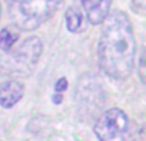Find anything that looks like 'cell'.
Masks as SVG:
<instances>
[{"instance_id":"3","label":"cell","mask_w":146,"mask_h":141,"mask_svg":"<svg viewBox=\"0 0 146 141\" xmlns=\"http://www.w3.org/2000/svg\"><path fill=\"white\" fill-rule=\"evenodd\" d=\"M128 127L127 114L118 108H111L100 116L94 131L99 141H126Z\"/></svg>"},{"instance_id":"11","label":"cell","mask_w":146,"mask_h":141,"mask_svg":"<svg viewBox=\"0 0 146 141\" xmlns=\"http://www.w3.org/2000/svg\"><path fill=\"white\" fill-rule=\"evenodd\" d=\"M145 1L146 0H132L135 8H137L139 10H144L145 9Z\"/></svg>"},{"instance_id":"12","label":"cell","mask_w":146,"mask_h":141,"mask_svg":"<svg viewBox=\"0 0 146 141\" xmlns=\"http://www.w3.org/2000/svg\"><path fill=\"white\" fill-rule=\"evenodd\" d=\"M53 101H54V104H60L62 103V100H63V95H62L60 92H55L53 95Z\"/></svg>"},{"instance_id":"7","label":"cell","mask_w":146,"mask_h":141,"mask_svg":"<svg viewBox=\"0 0 146 141\" xmlns=\"http://www.w3.org/2000/svg\"><path fill=\"white\" fill-rule=\"evenodd\" d=\"M64 19H66V25L69 32H77L82 25V13L77 8L71 7L67 9Z\"/></svg>"},{"instance_id":"5","label":"cell","mask_w":146,"mask_h":141,"mask_svg":"<svg viewBox=\"0 0 146 141\" xmlns=\"http://www.w3.org/2000/svg\"><path fill=\"white\" fill-rule=\"evenodd\" d=\"M91 25H100L109 14L111 0H81Z\"/></svg>"},{"instance_id":"1","label":"cell","mask_w":146,"mask_h":141,"mask_svg":"<svg viewBox=\"0 0 146 141\" xmlns=\"http://www.w3.org/2000/svg\"><path fill=\"white\" fill-rule=\"evenodd\" d=\"M101 23L98 46L99 66L109 77L124 80L133 70L136 55V40L131 21L122 10H114Z\"/></svg>"},{"instance_id":"2","label":"cell","mask_w":146,"mask_h":141,"mask_svg":"<svg viewBox=\"0 0 146 141\" xmlns=\"http://www.w3.org/2000/svg\"><path fill=\"white\" fill-rule=\"evenodd\" d=\"M63 0H12L9 17L23 31H33L49 21L60 8Z\"/></svg>"},{"instance_id":"8","label":"cell","mask_w":146,"mask_h":141,"mask_svg":"<svg viewBox=\"0 0 146 141\" xmlns=\"http://www.w3.org/2000/svg\"><path fill=\"white\" fill-rule=\"evenodd\" d=\"M19 35L15 31H12L10 28H3L0 31V50L8 51L10 50L14 43L18 40Z\"/></svg>"},{"instance_id":"6","label":"cell","mask_w":146,"mask_h":141,"mask_svg":"<svg viewBox=\"0 0 146 141\" xmlns=\"http://www.w3.org/2000/svg\"><path fill=\"white\" fill-rule=\"evenodd\" d=\"M25 87L18 81H8L0 85V105L3 108H12L22 99Z\"/></svg>"},{"instance_id":"9","label":"cell","mask_w":146,"mask_h":141,"mask_svg":"<svg viewBox=\"0 0 146 141\" xmlns=\"http://www.w3.org/2000/svg\"><path fill=\"white\" fill-rule=\"evenodd\" d=\"M67 88H68V81H67V78H64V77L59 78L55 83V92L62 94V92H64Z\"/></svg>"},{"instance_id":"13","label":"cell","mask_w":146,"mask_h":141,"mask_svg":"<svg viewBox=\"0 0 146 141\" xmlns=\"http://www.w3.org/2000/svg\"><path fill=\"white\" fill-rule=\"evenodd\" d=\"M0 15H1V5H0Z\"/></svg>"},{"instance_id":"10","label":"cell","mask_w":146,"mask_h":141,"mask_svg":"<svg viewBox=\"0 0 146 141\" xmlns=\"http://www.w3.org/2000/svg\"><path fill=\"white\" fill-rule=\"evenodd\" d=\"M139 70H140V77H141V81L142 82H145V55H144V53L141 54V58H140Z\"/></svg>"},{"instance_id":"4","label":"cell","mask_w":146,"mask_h":141,"mask_svg":"<svg viewBox=\"0 0 146 141\" xmlns=\"http://www.w3.org/2000/svg\"><path fill=\"white\" fill-rule=\"evenodd\" d=\"M42 41L37 36H31L26 39L13 53V61H14L15 68L19 72L30 73L32 68L36 66L42 53Z\"/></svg>"}]
</instances>
